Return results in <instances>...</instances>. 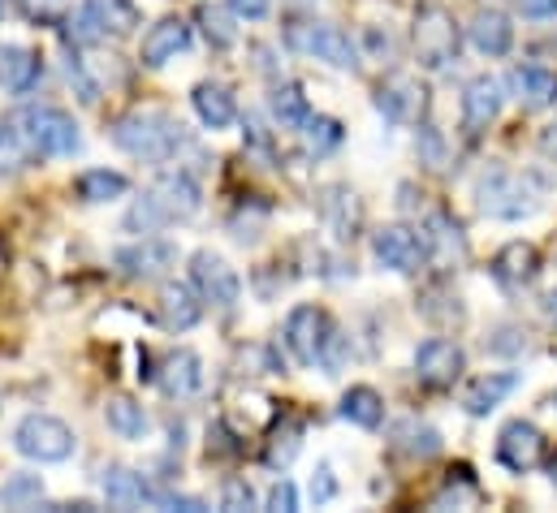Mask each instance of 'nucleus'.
Returning <instances> with one entry per match:
<instances>
[{
  "mask_svg": "<svg viewBox=\"0 0 557 513\" xmlns=\"http://www.w3.org/2000/svg\"><path fill=\"white\" fill-rule=\"evenodd\" d=\"M0 13H4V0H0Z\"/></svg>",
  "mask_w": 557,
  "mask_h": 513,
  "instance_id": "nucleus-49",
  "label": "nucleus"
},
{
  "mask_svg": "<svg viewBox=\"0 0 557 513\" xmlns=\"http://www.w3.org/2000/svg\"><path fill=\"white\" fill-rule=\"evenodd\" d=\"M484 350L488 354H523L528 350V333L519 324H502V328H493V337L484 341Z\"/></svg>",
  "mask_w": 557,
  "mask_h": 513,
  "instance_id": "nucleus-38",
  "label": "nucleus"
},
{
  "mask_svg": "<svg viewBox=\"0 0 557 513\" xmlns=\"http://www.w3.org/2000/svg\"><path fill=\"white\" fill-rule=\"evenodd\" d=\"M462 505V501H475V479H471V471L467 466H458L449 479H445V488H441V497H436V505Z\"/></svg>",
  "mask_w": 557,
  "mask_h": 513,
  "instance_id": "nucleus-40",
  "label": "nucleus"
},
{
  "mask_svg": "<svg viewBox=\"0 0 557 513\" xmlns=\"http://www.w3.org/2000/svg\"><path fill=\"white\" fill-rule=\"evenodd\" d=\"M510 87H515L519 104L532 109V113L557 109V74L545 70V65H519V70L510 74Z\"/></svg>",
  "mask_w": 557,
  "mask_h": 513,
  "instance_id": "nucleus-25",
  "label": "nucleus"
},
{
  "mask_svg": "<svg viewBox=\"0 0 557 513\" xmlns=\"http://www.w3.org/2000/svg\"><path fill=\"white\" fill-rule=\"evenodd\" d=\"M269 113H273V122L281 129H302L307 117H311V104H307V96H302L298 83H281V87H273V96H269Z\"/></svg>",
  "mask_w": 557,
  "mask_h": 513,
  "instance_id": "nucleus-33",
  "label": "nucleus"
},
{
  "mask_svg": "<svg viewBox=\"0 0 557 513\" xmlns=\"http://www.w3.org/2000/svg\"><path fill=\"white\" fill-rule=\"evenodd\" d=\"M554 405H557V392H554Z\"/></svg>",
  "mask_w": 557,
  "mask_h": 513,
  "instance_id": "nucleus-50",
  "label": "nucleus"
},
{
  "mask_svg": "<svg viewBox=\"0 0 557 513\" xmlns=\"http://www.w3.org/2000/svg\"><path fill=\"white\" fill-rule=\"evenodd\" d=\"M221 510H256V492H251V484L247 479H225V488H221Z\"/></svg>",
  "mask_w": 557,
  "mask_h": 513,
  "instance_id": "nucleus-42",
  "label": "nucleus"
},
{
  "mask_svg": "<svg viewBox=\"0 0 557 513\" xmlns=\"http://www.w3.org/2000/svg\"><path fill=\"white\" fill-rule=\"evenodd\" d=\"M302 134V142H307V151L311 155H329L333 147H342V138H346V129L337 117H307V126L298 129Z\"/></svg>",
  "mask_w": 557,
  "mask_h": 513,
  "instance_id": "nucleus-35",
  "label": "nucleus"
},
{
  "mask_svg": "<svg viewBox=\"0 0 557 513\" xmlns=\"http://www.w3.org/2000/svg\"><path fill=\"white\" fill-rule=\"evenodd\" d=\"M83 26L100 39H126L143 26V9L135 0H83Z\"/></svg>",
  "mask_w": 557,
  "mask_h": 513,
  "instance_id": "nucleus-18",
  "label": "nucleus"
},
{
  "mask_svg": "<svg viewBox=\"0 0 557 513\" xmlns=\"http://www.w3.org/2000/svg\"><path fill=\"white\" fill-rule=\"evenodd\" d=\"M372 255H376L381 267H389V272H398V276H416L419 267L428 263V247H423V238H419L416 229H407V225H385V229L372 234Z\"/></svg>",
  "mask_w": 557,
  "mask_h": 513,
  "instance_id": "nucleus-13",
  "label": "nucleus"
},
{
  "mask_svg": "<svg viewBox=\"0 0 557 513\" xmlns=\"http://www.w3.org/2000/svg\"><path fill=\"white\" fill-rule=\"evenodd\" d=\"M493 280L502 285V289H510V293H519V289H528L536 276H541V251L532 247V242H506L497 255H493Z\"/></svg>",
  "mask_w": 557,
  "mask_h": 513,
  "instance_id": "nucleus-20",
  "label": "nucleus"
},
{
  "mask_svg": "<svg viewBox=\"0 0 557 513\" xmlns=\"http://www.w3.org/2000/svg\"><path fill=\"white\" fill-rule=\"evenodd\" d=\"M320 221H324V229L337 242H355L359 229H363V203H359V195L350 186H342V182L324 186L320 190Z\"/></svg>",
  "mask_w": 557,
  "mask_h": 513,
  "instance_id": "nucleus-14",
  "label": "nucleus"
},
{
  "mask_svg": "<svg viewBox=\"0 0 557 513\" xmlns=\"http://www.w3.org/2000/svg\"><path fill=\"white\" fill-rule=\"evenodd\" d=\"M337 410H342V418H346V423H355V427H363V431H376V427L385 423V397H381L372 385L346 388Z\"/></svg>",
  "mask_w": 557,
  "mask_h": 513,
  "instance_id": "nucleus-28",
  "label": "nucleus"
},
{
  "mask_svg": "<svg viewBox=\"0 0 557 513\" xmlns=\"http://www.w3.org/2000/svg\"><path fill=\"white\" fill-rule=\"evenodd\" d=\"M541 311H545V320H549V324L557 328V289H549V293L541 298Z\"/></svg>",
  "mask_w": 557,
  "mask_h": 513,
  "instance_id": "nucleus-46",
  "label": "nucleus"
},
{
  "mask_svg": "<svg viewBox=\"0 0 557 513\" xmlns=\"http://www.w3.org/2000/svg\"><path fill=\"white\" fill-rule=\"evenodd\" d=\"M554 484H557V462H554Z\"/></svg>",
  "mask_w": 557,
  "mask_h": 513,
  "instance_id": "nucleus-48",
  "label": "nucleus"
},
{
  "mask_svg": "<svg viewBox=\"0 0 557 513\" xmlns=\"http://www.w3.org/2000/svg\"><path fill=\"white\" fill-rule=\"evenodd\" d=\"M0 501H4V510H39V505H44V479H39V475L17 471V475H9V479H4Z\"/></svg>",
  "mask_w": 557,
  "mask_h": 513,
  "instance_id": "nucleus-34",
  "label": "nucleus"
},
{
  "mask_svg": "<svg viewBox=\"0 0 557 513\" xmlns=\"http://www.w3.org/2000/svg\"><path fill=\"white\" fill-rule=\"evenodd\" d=\"M147 199L169 216V225L190 221V216H199V208H203V190H199V182H195L190 168H164V173L147 186Z\"/></svg>",
  "mask_w": 557,
  "mask_h": 513,
  "instance_id": "nucleus-10",
  "label": "nucleus"
},
{
  "mask_svg": "<svg viewBox=\"0 0 557 513\" xmlns=\"http://www.w3.org/2000/svg\"><path fill=\"white\" fill-rule=\"evenodd\" d=\"M199 22H203L208 43H216V48H234V43H238V30H234V22H230V13H225V9L203 4V9H199Z\"/></svg>",
  "mask_w": 557,
  "mask_h": 513,
  "instance_id": "nucleus-36",
  "label": "nucleus"
},
{
  "mask_svg": "<svg viewBox=\"0 0 557 513\" xmlns=\"http://www.w3.org/2000/svg\"><path fill=\"white\" fill-rule=\"evenodd\" d=\"M419 238L428 247V263H436V267H458L467 259V234L449 212H428Z\"/></svg>",
  "mask_w": 557,
  "mask_h": 513,
  "instance_id": "nucleus-17",
  "label": "nucleus"
},
{
  "mask_svg": "<svg viewBox=\"0 0 557 513\" xmlns=\"http://www.w3.org/2000/svg\"><path fill=\"white\" fill-rule=\"evenodd\" d=\"M515 4H519L523 17H541V22H545V17H557V0H515Z\"/></svg>",
  "mask_w": 557,
  "mask_h": 513,
  "instance_id": "nucleus-45",
  "label": "nucleus"
},
{
  "mask_svg": "<svg viewBox=\"0 0 557 513\" xmlns=\"http://www.w3.org/2000/svg\"><path fill=\"white\" fill-rule=\"evenodd\" d=\"M497 462L515 475H528L545 462V431L528 418H510L502 431H497Z\"/></svg>",
  "mask_w": 557,
  "mask_h": 513,
  "instance_id": "nucleus-11",
  "label": "nucleus"
},
{
  "mask_svg": "<svg viewBox=\"0 0 557 513\" xmlns=\"http://www.w3.org/2000/svg\"><path fill=\"white\" fill-rule=\"evenodd\" d=\"M298 436H302V427L298 423H285L281 431H273V445H269V466H289V458L298 453Z\"/></svg>",
  "mask_w": 557,
  "mask_h": 513,
  "instance_id": "nucleus-39",
  "label": "nucleus"
},
{
  "mask_svg": "<svg viewBox=\"0 0 557 513\" xmlns=\"http://www.w3.org/2000/svg\"><path fill=\"white\" fill-rule=\"evenodd\" d=\"M519 385H523L519 372H488V376H475V380L467 385V392H462V410H467L471 418H484V414H493Z\"/></svg>",
  "mask_w": 557,
  "mask_h": 513,
  "instance_id": "nucleus-24",
  "label": "nucleus"
},
{
  "mask_svg": "<svg viewBox=\"0 0 557 513\" xmlns=\"http://www.w3.org/2000/svg\"><path fill=\"white\" fill-rule=\"evenodd\" d=\"M333 333H337L333 315H329L324 306H315V302H302V306H294V311L285 315L281 341H285V350H289V359H294L298 367H320L324 354H329Z\"/></svg>",
  "mask_w": 557,
  "mask_h": 513,
  "instance_id": "nucleus-6",
  "label": "nucleus"
},
{
  "mask_svg": "<svg viewBox=\"0 0 557 513\" xmlns=\"http://www.w3.org/2000/svg\"><path fill=\"white\" fill-rule=\"evenodd\" d=\"M126 190H131L126 173H113V168H87L74 182V195L83 203H117V199H126Z\"/></svg>",
  "mask_w": 557,
  "mask_h": 513,
  "instance_id": "nucleus-31",
  "label": "nucleus"
},
{
  "mask_svg": "<svg viewBox=\"0 0 557 513\" xmlns=\"http://www.w3.org/2000/svg\"><path fill=\"white\" fill-rule=\"evenodd\" d=\"M113 263H117L122 276H131V280H156V276H164V272L177 263V247L147 234L139 242H131V247H117V251H113Z\"/></svg>",
  "mask_w": 557,
  "mask_h": 513,
  "instance_id": "nucleus-15",
  "label": "nucleus"
},
{
  "mask_svg": "<svg viewBox=\"0 0 557 513\" xmlns=\"http://www.w3.org/2000/svg\"><path fill=\"white\" fill-rule=\"evenodd\" d=\"M190 104H195V117L208 129H230L238 122V100L225 83H199L190 91Z\"/></svg>",
  "mask_w": 557,
  "mask_h": 513,
  "instance_id": "nucleus-26",
  "label": "nucleus"
},
{
  "mask_svg": "<svg viewBox=\"0 0 557 513\" xmlns=\"http://www.w3.org/2000/svg\"><path fill=\"white\" fill-rule=\"evenodd\" d=\"M467 35H471L475 52H484V57H506V52L515 48V22H510V13H506V9H497V4L475 9V17H471Z\"/></svg>",
  "mask_w": 557,
  "mask_h": 513,
  "instance_id": "nucleus-22",
  "label": "nucleus"
},
{
  "mask_svg": "<svg viewBox=\"0 0 557 513\" xmlns=\"http://www.w3.org/2000/svg\"><path fill=\"white\" fill-rule=\"evenodd\" d=\"M307 492H311V501H315V505H329V501L337 497V475H333V466H329V462H320V466L311 471Z\"/></svg>",
  "mask_w": 557,
  "mask_h": 513,
  "instance_id": "nucleus-41",
  "label": "nucleus"
},
{
  "mask_svg": "<svg viewBox=\"0 0 557 513\" xmlns=\"http://www.w3.org/2000/svg\"><path fill=\"white\" fill-rule=\"evenodd\" d=\"M230 9L243 17V22H264L273 13V0H230Z\"/></svg>",
  "mask_w": 557,
  "mask_h": 513,
  "instance_id": "nucleus-44",
  "label": "nucleus"
},
{
  "mask_svg": "<svg viewBox=\"0 0 557 513\" xmlns=\"http://www.w3.org/2000/svg\"><path fill=\"white\" fill-rule=\"evenodd\" d=\"M13 449L39 466H57V462H70L74 449H78V436L65 418L57 414H44V410H30L17 418L13 427Z\"/></svg>",
  "mask_w": 557,
  "mask_h": 513,
  "instance_id": "nucleus-3",
  "label": "nucleus"
},
{
  "mask_svg": "<svg viewBox=\"0 0 557 513\" xmlns=\"http://www.w3.org/2000/svg\"><path fill=\"white\" fill-rule=\"evenodd\" d=\"M497 117H502V83L488 78V74L471 78L467 91H462V134L480 138Z\"/></svg>",
  "mask_w": 557,
  "mask_h": 513,
  "instance_id": "nucleus-19",
  "label": "nucleus"
},
{
  "mask_svg": "<svg viewBox=\"0 0 557 513\" xmlns=\"http://www.w3.org/2000/svg\"><path fill=\"white\" fill-rule=\"evenodd\" d=\"M411 39H416V61L432 74L449 70L458 61V48H462V30L445 4H419Z\"/></svg>",
  "mask_w": 557,
  "mask_h": 513,
  "instance_id": "nucleus-5",
  "label": "nucleus"
},
{
  "mask_svg": "<svg viewBox=\"0 0 557 513\" xmlns=\"http://www.w3.org/2000/svg\"><path fill=\"white\" fill-rule=\"evenodd\" d=\"M285 48L307 57V61H324L333 70H346V74L359 70V48L333 22H289L285 26Z\"/></svg>",
  "mask_w": 557,
  "mask_h": 513,
  "instance_id": "nucleus-4",
  "label": "nucleus"
},
{
  "mask_svg": "<svg viewBox=\"0 0 557 513\" xmlns=\"http://www.w3.org/2000/svg\"><path fill=\"white\" fill-rule=\"evenodd\" d=\"M475 208H480L488 221L515 225V221H528V216L541 212V190H536L528 177H519V173L493 164V168H484V173L475 177Z\"/></svg>",
  "mask_w": 557,
  "mask_h": 513,
  "instance_id": "nucleus-2",
  "label": "nucleus"
},
{
  "mask_svg": "<svg viewBox=\"0 0 557 513\" xmlns=\"http://www.w3.org/2000/svg\"><path fill=\"white\" fill-rule=\"evenodd\" d=\"M160 388L169 392V397H195L199 388H203V359L195 354V350H177V354H169L164 359V367H160Z\"/></svg>",
  "mask_w": 557,
  "mask_h": 513,
  "instance_id": "nucleus-27",
  "label": "nucleus"
},
{
  "mask_svg": "<svg viewBox=\"0 0 557 513\" xmlns=\"http://www.w3.org/2000/svg\"><path fill=\"white\" fill-rule=\"evenodd\" d=\"M104 423H109V431L122 436V440H147V427H151L147 410H143L135 397H126V392L109 397V405H104Z\"/></svg>",
  "mask_w": 557,
  "mask_h": 513,
  "instance_id": "nucleus-29",
  "label": "nucleus"
},
{
  "mask_svg": "<svg viewBox=\"0 0 557 513\" xmlns=\"http://www.w3.org/2000/svg\"><path fill=\"white\" fill-rule=\"evenodd\" d=\"M17 126H22V134H26L30 151H39V155L70 160V155L83 151L78 122H74L65 109H52V104H44V109H26V113L17 117Z\"/></svg>",
  "mask_w": 557,
  "mask_h": 513,
  "instance_id": "nucleus-7",
  "label": "nucleus"
},
{
  "mask_svg": "<svg viewBox=\"0 0 557 513\" xmlns=\"http://www.w3.org/2000/svg\"><path fill=\"white\" fill-rule=\"evenodd\" d=\"M190 285L199 289V298L216 311H234L238 298H243V280L238 272L216 255V251H195L190 255Z\"/></svg>",
  "mask_w": 557,
  "mask_h": 513,
  "instance_id": "nucleus-8",
  "label": "nucleus"
},
{
  "mask_svg": "<svg viewBox=\"0 0 557 513\" xmlns=\"http://www.w3.org/2000/svg\"><path fill=\"white\" fill-rule=\"evenodd\" d=\"M541 147H545V151H557V126L545 129V138H541Z\"/></svg>",
  "mask_w": 557,
  "mask_h": 513,
  "instance_id": "nucleus-47",
  "label": "nucleus"
},
{
  "mask_svg": "<svg viewBox=\"0 0 557 513\" xmlns=\"http://www.w3.org/2000/svg\"><path fill=\"white\" fill-rule=\"evenodd\" d=\"M264 505H269V510H273V513H294V510H298V488H294L289 479H277Z\"/></svg>",
  "mask_w": 557,
  "mask_h": 513,
  "instance_id": "nucleus-43",
  "label": "nucleus"
},
{
  "mask_svg": "<svg viewBox=\"0 0 557 513\" xmlns=\"http://www.w3.org/2000/svg\"><path fill=\"white\" fill-rule=\"evenodd\" d=\"M441 431L432 427V423H419V418H403L398 427H394V449L398 453H407V458H419V462H428V458H436L441 453Z\"/></svg>",
  "mask_w": 557,
  "mask_h": 513,
  "instance_id": "nucleus-32",
  "label": "nucleus"
},
{
  "mask_svg": "<svg viewBox=\"0 0 557 513\" xmlns=\"http://www.w3.org/2000/svg\"><path fill=\"white\" fill-rule=\"evenodd\" d=\"M156 320L164 333H190L199 320H203V298L195 285H182V280H164L160 285V298H156Z\"/></svg>",
  "mask_w": 557,
  "mask_h": 513,
  "instance_id": "nucleus-16",
  "label": "nucleus"
},
{
  "mask_svg": "<svg viewBox=\"0 0 557 513\" xmlns=\"http://www.w3.org/2000/svg\"><path fill=\"white\" fill-rule=\"evenodd\" d=\"M39 57L30 52V48H4L0 52V83H4V91H13V96H26L35 83H39Z\"/></svg>",
  "mask_w": 557,
  "mask_h": 513,
  "instance_id": "nucleus-30",
  "label": "nucleus"
},
{
  "mask_svg": "<svg viewBox=\"0 0 557 513\" xmlns=\"http://www.w3.org/2000/svg\"><path fill=\"white\" fill-rule=\"evenodd\" d=\"M164 225H169V216H164V212H160V208H156L147 195H143L131 212H126V229H131V234H139V238H147V234H160Z\"/></svg>",
  "mask_w": 557,
  "mask_h": 513,
  "instance_id": "nucleus-37",
  "label": "nucleus"
},
{
  "mask_svg": "<svg viewBox=\"0 0 557 513\" xmlns=\"http://www.w3.org/2000/svg\"><path fill=\"white\" fill-rule=\"evenodd\" d=\"M467 372V354L458 341L449 337H428L416 350V380L423 388H449L462 380Z\"/></svg>",
  "mask_w": 557,
  "mask_h": 513,
  "instance_id": "nucleus-12",
  "label": "nucleus"
},
{
  "mask_svg": "<svg viewBox=\"0 0 557 513\" xmlns=\"http://www.w3.org/2000/svg\"><path fill=\"white\" fill-rule=\"evenodd\" d=\"M372 104L389 126H419V117L428 113V87L411 74H389L376 87Z\"/></svg>",
  "mask_w": 557,
  "mask_h": 513,
  "instance_id": "nucleus-9",
  "label": "nucleus"
},
{
  "mask_svg": "<svg viewBox=\"0 0 557 513\" xmlns=\"http://www.w3.org/2000/svg\"><path fill=\"white\" fill-rule=\"evenodd\" d=\"M190 48V26L182 22V17H160L156 26H147V35H143V48H139V61L147 70H160V65H169L177 52H186Z\"/></svg>",
  "mask_w": 557,
  "mask_h": 513,
  "instance_id": "nucleus-21",
  "label": "nucleus"
},
{
  "mask_svg": "<svg viewBox=\"0 0 557 513\" xmlns=\"http://www.w3.org/2000/svg\"><path fill=\"white\" fill-rule=\"evenodd\" d=\"M104 501H109L113 510H143V505H156L160 492L143 479L139 471H131V466H109V471H104Z\"/></svg>",
  "mask_w": 557,
  "mask_h": 513,
  "instance_id": "nucleus-23",
  "label": "nucleus"
},
{
  "mask_svg": "<svg viewBox=\"0 0 557 513\" xmlns=\"http://www.w3.org/2000/svg\"><path fill=\"white\" fill-rule=\"evenodd\" d=\"M109 138H113V147H122L126 155H135L143 164H169L186 147L182 122L160 109H135V113L117 117Z\"/></svg>",
  "mask_w": 557,
  "mask_h": 513,
  "instance_id": "nucleus-1",
  "label": "nucleus"
}]
</instances>
